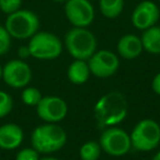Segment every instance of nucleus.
<instances>
[{
	"label": "nucleus",
	"instance_id": "obj_2",
	"mask_svg": "<svg viewBox=\"0 0 160 160\" xmlns=\"http://www.w3.org/2000/svg\"><path fill=\"white\" fill-rule=\"evenodd\" d=\"M67 142V134L57 123H45L40 125L31 135L32 147L38 153L48 155L60 150Z\"/></svg>",
	"mask_w": 160,
	"mask_h": 160
},
{
	"label": "nucleus",
	"instance_id": "obj_15",
	"mask_svg": "<svg viewBox=\"0 0 160 160\" xmlns=\"http://www.w3.org/2000/svg\"><path fill=\"white\" fill-rule=\"evenodd\" d=\"M90 75L91 72H90L87 60L75 59L69 65L68 70H67V77H68L69 81L72 85L77 86L87 82Z\"/></svg>",
	"mask_w": 160,
	"mask_h": 160
},
{
	"label": "nucleus",
	"instance_id": "obj_13",
	"mask_svg": "<svg viewBox=\"0 0 160 160\" xmlns=\"http://www.w3.org/2000/svg\"><path fill=\"white\" fill-rule=\"evenodd\" d=\"M24 139V133L20 125L7 123L0 126V148L3 150H13L21 146Z\"/></svg>",
	"mask_w": 160,
	"mask_h": 160
},
{
	"label": "nucleus",
	"instance_id": "obj_22",
	"mask_svg": "<svg viewBox=\"0 0 160 160\" xmlns=\"http://www.w3.org/2000/svg\"><path fill=\"white\" fill-rule=\"evenodd\" d=\"M11 35L7 31L5 25H0V56L9 52L11 46Z\"/></svg>",
	"mask_w": 160,
	"mask_h": 160
},
{
	"label": "nucleus",
	"instance_id": "obj_3",
	"mask_svg": "<svg viewBox=\"0 0 160 160\" xmlns=\"http://www.w3.org/2000/svg\"><path fill=\"white\" fill-rule=\"evenodd\" d=\"M65 47L73 59L88 60L97 51V38L87 28L73 27L65 35Z\"/></svg>",
	"mask_w": 160,
	"mask_h": 160
},
{
	"label": "nucleus",
	"instance_id": "obj_18",
	"mask_svg": "<svg viewBox=\"0 0 160 160\" xmlns=\"http://www.w3.org/2000/svg\"><path fill=\"white\" fill-rule=\"evenodd\" d=\"M102 149L99 142L89 140L85 142L79 149V157L81 160H98L101 156Z\"/></svg>",
	"mask_w": 160,
	"mask_h": 160
},
{
	"label": "nucleus",
	"instance_id": "obj_20",
	"mask_svg": "<svg viewBox=\"0 0 160 160\" xmlns=\"http://www.w3.org/2000/svg\"><path fill=\"white\" fill-rule=\"evenodd\" d=\"M13 109V100L8 92L0 90V118H6Z\"/></svg>",
	"mask_w": 160,
	"mask_h": 160
},
{
	"label": "nucleus",
	"instance_id": "obj_8",
	"mask_svg": "<svg viewBox=\"0 0 160 160\" xmlns=\"http://www.w3.org/2000/svg\"><path fill=\"white\" fill-rule=\"evenodd\" d=\"M32 79V69L24 60L11 59L2 66V80L7 86L22 89Z\"/></svg>",
	"mask_w": 160,
	"mask_h": 160
},
{
	"label": "nucleus",
	"instance_id": "obj_23",
	"mask_svg": "<svg viewBox=\"0 0 160 160\" xmlns=\"http://www.w3.org/2000/svg\"><path fill=\"white\" fill-rule=\"evenodd\" d=\"M16 160H40V153L33 147H28L17 153Z\"/></svg>",
	"mask_w": 160,
	"mask_h": 160
},
{
	"label": "nucleus",
	"instance_id": "obj_9",
	"mask_svg": "<svg viewBox=\"0 0 160 160\" xmlns=\"http://www.w3.org/2000/svg\"><path fill=\"white\" fill-rule=\"evenodd\" d=\"M87 62L91 75L98 78L111 77L120 68V59L118 55L108 49L96 51Z\"/></svg>",
	"mask_w": 160,
	"mask_h": 160
},
{
	"label": "nucleus",
	"instance_id": "obj_6",
	"mask_svg": "<svg viewBox=\"0 0 160 160\" xmlns=\"http://www.w3.org/2000/svg\"><path fill=\"white\" fill-rule=\"evenodd\" d=\"M131 137L132 147L138 151H151L160 144V125L156 121L145 118L134 126Z\"/></svg>",
	"mask_w": 160,
	"mask_h": 160
},
{
	"label": "nucleus",
	"instance_id": "obj_11",
	"mask_svg": "<svg viewBox=\"0 0 160 160\" xmlns=\"http://www.w3.org/2000/svg\"><path fill=\"white\" fill-rule=\"evenodd\" d=\"M35 108L38 116L45 123H59L68 113L67 103L56 96L43 97Z\"/></svg>",
	"mask_w": 160,
	"mask_h": 160
},
{
	"label": "nucleus",
	"instance_id": "obj_25",
	"mask_svg": "<svg viewBox=\"0 0 160 160\" xmlns=\"http://www.w3.org/2000/svg\"><path fill=\"white\" fill-rule=\"evenodd\" d=\"M151 88H152L153 92L158 96H160V72L153 77L152 82H151Z\"/></svg>",
	"mask_w": 160,
	"mask_h": 160
},
{
	"label": "nucleus",
	"instance_id": "obj_21",
	"mask_svg": "<svg viewBox=\"0 0 160 160\" xmlns=\"http://www.w3.org/2000/svg\"><path fill=\"white\" fill-rule=\"evenodd\" d=\"M22 1L23 0H0V11L9 16L21 9Z\"/></svg>",
	"mask_w": 160,
	"mask_h": 160
},
{
	"label": "nucleus",
	"instance_id": "obj_26",
	"mask_svg": "<svg viewBox=\"0 0 160 160\" xmlns=\"http://www.w3.org/2000/svg\"><path fill=\"white\" fill-rule=\"evenodd\" d=\"M40 160H60V159H58V158H55V157H49V156H47V157L40 158Z\"/></svg>",
	"mask_w": 160,
	"mask_h": 160
},
{
	"label": "nucleus",
	"instance_id": "obj_14",
	"mask_svg": "<svg viewBox=\"0 0 160 160\" xmlns=\"http://www.w3.org/2000/svg\"><path fill=\"white\" fill-rule=\"evenodd\" d=\"M118 55L124 59H135L144 51L142 40L135 34H125L118 40L116 45Z\"/></svg>",
	"mask_w": 160,
	"mask_h": 160
},
{
	"label": "nucleus",
	"instance_id": "obj_16",
	"mask_svg": "<svg viewBox=\"0 0 160 160\" xmlns=\"http://www.w3.org/2000/svg\"><path fill=\"white\" fill-rule=\"evenodd\" d=\"M140 40L146 52L155 55L160 54V27L153 25L149 29L144 30Z\"/></svg>",
	"mask_w": 160,
	"mask_h": 160
},
{
	"label": "nucleus",
	"instance_id": "obj_17",
	"mask_svg": "<svg viewBox=\"0 0 160 160\" xmlns=\"http://www.w3.org/2000/svg\"><path fill=\"white\" fill-rule=\"evenodd\" d=\"M100 11L108 19H115L122 13L124 8V0H100Z\"/></svg>",
	"mask_w": 160,
	"mask_h": 160
},
{
	"label": "nucleus",
	"instance_id": "obj_30",
	"mask_svg": "<svg viewBox=\"0 0 160 160\" xmlns=\"http://www.w3.org/2000/svg\"><path fill=\"white\" fill-rule=\"evenodd\" d=\"M158 1H160V0H158Z\"/></svg>",
	"mask_w": 160,
	"mask_h": 160
},
{
	"label": "nucleus",
	"instance_id": "obj_5",
	"mask_svg": "<svg viewBox=\"0 0 160 160\" xmlns=\"http://www.w3.org/2000/svg\"><path fill=\"white\" fill-rule=\"evenodd\" d=\"M31 57L40 60H53L60 56L62 43L54 33L38 31L30 38L28 44Z\"/></svg>",
	"mask_w": 160,
	"mask_h": 160
},
{
	"label": "nucleus",
	"instance_id": "obj_4",
	"mask_svg": "<svg viewBox=\"0 0 160 160\" xmlns=\"http://www.w3.org/2000/svg\"><path fill=\"white\" fill-rule=\"evenodd\" d=\"M5 28L12 38L27 40L38 32L40 19L38 14L31 10L19 9L18 11L7 16Z\"/></svg>",
	"mask_w": 160,
	"mask_h": 160
},
{
	"label": "nucleus",
	"instance_id": "obj_27",
	"mask_svg": "<svg viewBox=\"0 0 160 160\" xmlns=\"http://www.w3.org/2000/svg\"><path fill=\"white\" fill-rule=\"evenodd\" d=\"M151 160H160V151H158V152L156 153L155 156H153Z\"/></svg>",
	"mask_w": 160,
	"mask_h": 160
},
{
	"label": "nucleus",
	"instance_id": "obj_29",
	"mask_svg": "<svg viewBox=\"0 0 160 160\" xmlns=\"http://www.w3.org/2000/svg\"><path fill=\"white\" fill-rule=\"evenodd\" d=\"M54 2H66L67 0H52Z\"/></svg>",
	"mask_w": 160,
	"mask_h": 160
},
{
	"label": "nucleus",
	"instance_id": "obj_10",
	"mask_svg": "<svg viewBox=\"0 0 160 160\" xmlns=\"http://www.w3.org/2000/svg\"><path fill=\"white\" fill-rule=\"evenodd\" d=\"M65 16L75 28H88L94 20V8L90 0H67Z\"/></svg>",
	"mask_w": 160,
	"mask_h": 160
},
{
	"label": "nucleus",
	"instance_id": "obj_7",
	"mask_svg": "<svg viewBox=\"0 0 160 160\" xmlns=\"http://www.w3.org/2000/svg\"><path fill=\"white\" fill-rule=\"evenodd\" d=\"M99 144L102 151L113 157H122L132 148L129 134L120 127H107L100 136Z\"/></svg>",
	"mask_w": 160,
	"mask_h": 160
},
{
	"label": "nucleus",
	"instance_id": "obj_24",
	"mask_svg": "<svg viewBox=\"0 0 160 160\" xmlns=\"http://www.w3.org/2000/svg\"><path fill=\"white\" fill-rule=\"evenodd\" d=\"M18 56H19V59H27V58L31 57V53H30V48L29 46H25V45H23V46H20L18 49Z\"/></svg>",
	"mask_w": 160,
	"mask_h": 160
},
{
	"label": "nucleus",
	"instance_id": "obj_19",
	"mask_svg": "<svg viewBox=\"0 0 160 160\" xmlns=\"http://www.w3.org/2000/svg\"><path fill=\"white\" fill-rule=\"evenodd\" d=\"M43 98L41 91L35 87H25L21 93V100L28 107H36Z\"/></svg>",
	"mask_w": 160,
	"mask_h": 160
},
{
	"label": "nucleus",
	"instance_id": "obj_12",
	"mask_svg": "<svg viewBox=\"0 0 160 160\" xmlns=\"http://www.w3.org/2000/svg\"><path fill=\"white\" fill-rule=\"evenodd\" d=\"M160 18V10L151 0H144L133 10L131 17L132 24L137 30H147L156 25Z\"/></svg>",
	"mask_w": 160,
	"mask_h": 160
},
{
	"label": "nucleus",
	"instance_id": "obj_1",
	"mask_svg": "<svg viewBox=\"0 0 160 160\" xmlns=\"http://www.w3.org/2000/svg\"><path fill=\"white\" fill-rule=\"evenodd\" d=\"M127 115V101L120 91H111L102 96L94 107V116L99 127L120 124Z\"/></svg>",
	"mask_w": 160,
	"mask_h": 160
},
{
	"label": "nucleus",
	"instance_id": "obj_28",
	"mask_svg": "<svg viewBox=\"0 0 160 160\" xmlns=\"http://www.w3.org/2000/svg\"><path fill=\"white\" fill-rule=\"evenodd\" d=\"M2 79V66L0 65V80Z\"/></svg>",
	"mask_w": 160,
	"mask_h": 160
}]
</instances>
